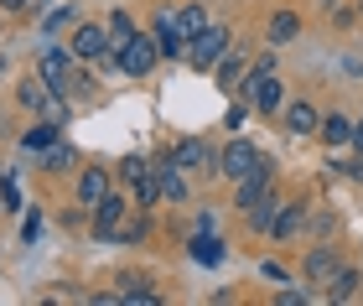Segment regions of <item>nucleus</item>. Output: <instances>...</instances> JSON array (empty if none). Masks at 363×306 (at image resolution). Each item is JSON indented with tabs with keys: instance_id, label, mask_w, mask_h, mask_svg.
<instances>
[{
	"instance_id": "nucleus-7",
	"label": "nucleus",
	"mask_w": 363,
	"mask_h": 306,
	"mask_svg": "<svg viewBox=\"0 0 363 306\" xmlns=\"http://www.w3.org/2000/svg\"><path fill=\"white\" fill-rule=\"evenodd\" d=\"M151 37H156V47H161V62H182V57H187V37L177 31V11L161 6V11L151 16Z\"/></svg>"
},
{
	"instance_id": "nucleus-5",
	"label": "nucleus",
	"mask_w": 363,
	"mask_h": 306,
	"mask_svg": "<svg viewBox=\"0 0 363 306\" xmlns=\"http://www.w3.org/2000/svg\"><path fill=\"white\" fill-rule=\"evenodd\" d=\"M68 47H73V57H78V62H99L104 52H114L109 26H104V21H73V31H68Z\"/></svg>"
},
{
	"instance_id": "nucleus-25",
	"label": "nucleus",
	"mask_w": 363,
	"mask_h": 306,
	"mask_svg": "<svg viewBox=\"0 0 363 306\" xmlns=\"http://www.w3.org/2000/svg\"><path fill=\"white\" fill-rule=\"evenodd\" d=\"M73 161H78V151L68 146V140H57V146L42 151V171H73Z\"/></svg>"
},
{
	"instance_id": "nucleus-34",
	"label": "nucleus",
	"mask_w": 363,
	"mask_h": 306,
	"mask_svg": "<svg viewBox=\"0 0 363 306\" xmlns=\"http://www.w3.org/2000/svg\"><path fill=\"white\" fill-rule=\"evenodd\" d=\"M342 73H353V78H363V57H342Z\"/></svg>"
},
{
	"instance_id": "nucleus-10",
	"label": "nucleus",
	"mask_w": 363,
	"mask_h": 306,
	"mask_svg": "<svg viewBox=\"0 0 363 306\" xmlns=\"http://www.w3.org/2000/svg\"><path fill=\"white\" fill-rule=\"evenodd\" d=\"M167 156L177 161L182 171H213V161H218V151H213L203 135H182V140H177V146H172Z\"/></svg>"
},
{
	"instance_id": "nucleus-30",
	"label": "nucleus",
	"mask_w": 363,
	"mask_h": 306,
	"mask_svg": "<svg viewBox=\"0 0 363 306\" xmlns=\"http://www.w3.org/2000/svg\"><path fill=\"white\" fill-rule=\"evenodd\" d=\"M37 234H42V213H26V223H21V239L31 244V239H37Z\"/></svg>"
},
{
	"instance_id": "nucleus-26",
	"label": "nucleus",
	"mask_w": 363,
	"mask_h": 306,
	"mask_svg": "<svg viewBox=\"0 0 363 306\" xmlns=\"http://www.w3.org/2000/svg\"><path fill=\"white\" fill-rule=\"evenodd\" d=\"M73 21H78V11L73 6H57L52 16L42 21V37H57V31H73Z\"/></svg>"
},
{
	"instance_id": "nucleus-8",
	"label": "nucleus",
	"mask_w": 363,
	"mask_h": 306,
	"mask_svg": "<svg viewBox=\"0 0 363 306\" xmlns=\"http://www.w3.org/2000/svg\"><path fill=\"white\" fill-rule=\"evenodd\" d=\"M337 244H327V239H317V244H311L306 249V260H301V280L306 285H327V280H333L337 276Z\"/></svg>"
},
{
	"instance_id": "nucleus-31",
	"label": "nucleus",
	"mask_w": 363,
	"mask_h": 306,
	"mask_svg": "<svg viewBox=\"0 0 363 306\" xmlns=\"http://www.w3.org/2000/svg\"><path fill=\"white\" fill-rule=\"evenodd\" d=\"M31 6H37V0H0V11H6V16H26Z\"/></svg>"
},
{
	"instance_id": "nucleus-27",
	"label": "nucleus",
	"mask_w": 363,
	"mask_h": 306,
	"mask_svg": "<svg viewBox=\"0 0 363 306\" xmlns=\"http://www.w3.org/2000/svg\"><path fill=\"white\" fill-rule=\"evenodd\" d=\"M244 120H250V99H239V94H234V104H228V115H223V125H228V130H239Z\"/></svg>"
},
{
	"instance_id": "nucleus-28",
	"label": "nucleus",
	"mask_w": 363,
	"mask_h": 306,
	"mask_svg": "<svg viewBox=\"0 0 363 306\" xmlns=\"http://www.w3.org/2000/svg\"><path fill=\"white\" fill-rule=\"evenodd\" d=\"M259 276H265V280H280V285H291V270H286V265H275V260H259Z\"/></svg>"
},
{
	"instance_id": "nucleus-4",
	"label": "nucleus",
	"mask_w": 363,
	"mask_h": 306,
	"mask_svg": "<svg viewBox=\"0 0 363 306\" xmlns=\"http://www.w3.org/2000/svg\"><path fill=\"white\" fill-rule=\"evenodd\" d=\"M130 208H135V198H125V192H109L94 208V244H114L120 239V223L130 218Z\"/></svg>"
},
{
	"instance_id": "nucleus-2",
	"label": "nucleus",
	"mask_w": 363,
	"mask_h": 306,
	"mask_svg": "<svg viewBox=\"0 0 363 306\" xmlns=\"http://www.w3.org/2000/svg\"><path fill=\"white\" fill-rule=\"evenodd\" d=\"M114 57H120V73L125 78H151L156 62H161V47L151 31H140V37H130L125 47H114Z\"/></svg>"
},
{
	"instance_id": "nucleus-37",
	"label": "nucleus",
	"mask_w": 363,
	"mask_h": 306,
	"mask_svg": "<svg viewBox=\"0 0 363 306\" xmlns=\"http://www.w3.org/2000/svg\"><path fill=\"white\" fill-rule=\"evenodd\" d=\"M358 16H363V0H358Z\"/></svg>"
},
{
	"instance_id": "nucleus-6",
	"label": "nucleus",
	"mask_w": 363,
	"mask_h": 306,
	"mask_svg": "<svg viewBox=\"0 0 363 306\" xmlns=\"http://www.w3.org/2000/svg\"><path fill=\"white\" fill-rule=\"evenodd\" d=\"M255 166H259V151H255V140L234 135V140H228V146L218 151V166H213V171H218L223 182H239V176H250Z\"/></svg>"
},
{
	"instance_id": "nucleus-33",
	"label": "nucleus",
	"mask_w": 363,
	"mask_h": 306,
	"mask_svg": "<svg viewBox=\"0 0 363 306\" xmlns=\"http://www.w3.org/2000/svg\"><path fill=\"white\" fill-rule=\"evenodd\" d=\"M192 229H218V218H213V208H203V213L192 218Z\"/></svg>"
},
{
	"instance_id": "nucleus-1",
	"label": "nucleus",
	"mask_w": 363,
	"mask_h": 306,
	"mask_svg": "<svg viewBox=\"0 0 363 306\" xmlns=\"http://www.w3.org/2000/svg\"><path fill=\"white\" fill-rule=\"evenodd\" d=\"M228 47H234V31H228L223 21H213V26L203 31V37H192V42H187V57H182V62H187L192 73H213V68H218V57L228 52Z\"/></svg>"
},
{
	"instance_id": "nucleus-12",
	"label": "nucleus",
	"mask_w": 363,
	"mask_h": 306,
	"mask_svg": "<svg viewBox=\"0 0 363 306\" xmlns=\"http://www.w3.org/2000/svg\"><path fill=\"white\" fill-rule=\"evenodd\" d=\"M187 254H192V265H223L228 260V244H223V234L218 229H192V239H187Z\"/></svg>"
},
{
	"instance_id": "nucleus-3",
	"label": "nucleus",
	"mask_w": 363,
	"mask_h": 306,
	"mask_svg": "<svg viewBox=\"0 0 363 306\" xmlns=\"http://www.w3.org/2000/svg\"><path fill=\"white\" fill-rule=\"evenodd\" d=\"M120 176H125V187H130V198H135V208H156V203H161L156 161H145V156H125V161H120Z\"/></svg>"
},
{
	"instance_id": "nucleus-20",
	"label": "nucleus",
	"mask_w": 363,
	"mask_h": 306,
	"mask_svg": "<svg viewBox=\"0 0 363 306\" xmlns=\"http://www.w3.org/2000/svg\"><path fill=\"white\" fill-rule=\"evenodd\" d=\"M358 285H363V270L337 265V276L327 280V301H353V296H358Z\"/></svg>"
},
{
	"instance_id": "nucleus-21",
	"label": "nucleus",
	"mask_w": 363,
	"mask_h": 306,
	"mask_svg": "<svg viewBox=\"0 0 363 306\" xmlns=\"http://www.w3.org/2000/svg\"><path fill=\"white\" fill-rule=\"evenodd\" d=\"M47 94H52V89H47V78H42V73H37V78H21V84H16V104L31 109V115H42Z\"/></svg>"
},
{
	"instance_id": "nucleus-18",
	"label": "nucleus",
	"mask_w": 363,
	"mask_h": 306,
	"mask_svg": "<svg viewBox=\"0 0 363 306\" xmlns=\"http://www.w3.org/2000/svg\"><path fill=\"white\" fill-rule=\"evenodd\" d=\"M301 229H306V208H301V203H286V208L275 213V229H270V239H275V244H286V239H296Z\"/></svg>"
},
{
	"instance_id": "nucleus-24",
	"label": "nucleus",
	"mask_w": 363,
	"mask_h": 306,
	"mask_svg": "<svg viewBox=\"0 0 363 306\" xmlns=\"http://www.w3.org/2000/svg\"><path fill=\"white\" fill-rule=\"evenodd\" d=\"M208 26H213V21H208V11H203V6H182V11H177V31H182L187 42H192V37H203Z\"/></svg>"
},
{
	"instance_id": "nucleus-36",
	"label": "nucleus",
	"mask_w": 363,
	"mask_h": 306,
	"mask_svg": "<svg viewBox=\"0 0 363 306\" xmlns=\"http://www.w3.org/2000/svg\"><path fill=\"white\" fill-rule=\"evenodd\" d=\"M37 6H52V0H37Z\"/></svg>"
},
{
	"instance_id": "nucleus-13",
	"label": "nucleus",
	"mask_w": 363,
	"mask_h": 306,
	"mask_svg": "<svg viewBox=\"0 0 363 306\" xmlns=\"http://www.w3.org/2000/svg\"><path fill=\"white\" fill-rule=\"evenodd\" d=\"M156 187H161V203H192V187H187V171L177 166V161H156Z\"/></svg>"
},
{
	"instance_id": "nucleus-11",
	"label": "nucleus",
	"mask_w": 363,
	"mask_h": 306,
	"mask_svg": "<svg viewBox=\"0 0 363 306\" xmlns=\"http://www.w3.org/2000/svg\"><path fill=\"white\" fill-rule=\"evenodd\" d=\"M109 192H114V176H109V166H99V161H94L89 171H78V182H73L78 208H99V203L109 198Z\"/></svg>"
},
{
	"instance_id": "nucleus-29",
	"label": "nucleus",
	"mask_w": 363,
	"mask_h": 306,
	"mask_svg": "<svg viewBox=\"0 0 363 306\" xmlns=\"http://www.w3.org/2000/svg\"><path fill=\"white\" fill-rule=\"evenodd\" d=\"M311 234H317V239H333V234H337V213H317V223H311Z\"/></svg>"
},
{
	"instance_id": "nucleus-22",
	"label": "nucleus",
	"mask_w": 363,
	"mask_h": 306,
	"mask_svg": "<svg viewBox=\"0 0 363 306\" xmlns=\"http://www.w3.org/2000/svg\"><path fill=\"white\" fill-rule=\"evenodd\" d=\"M104 26H109V42H114V47H125L130 37H140V21H135L125 6H114V11L104 16Z\"/></svg>"
},
{
	"instance_id": "nucleus-15",
	"label": "nucleus",
	"mask_w": 363,
	"mask_h": 306,
	"mask_svg": "<svg viewBox=\"0 0 363 306\" xmlns=\"http://www.w3.org/2000/svg\"><path fill=\"white\" fill-rule=\"evenodd\" d=\"M280 125H286L296 140H311V135L322 130V115H317V109H311L306 99H291L286 109H280Z\"/></svg>"
},
{
	"instance_id": "nucleus-14",
	"label": "nucleus",
	"mask_w": 363,
	"mask_h": 306,
	"mask_svg": "<svg viewBox=\"0 0 363 306\" xmlns=\"http://www.w3.org/2000/svg\"><path fill=\"white\" fill-rule=\"evenodd\" d=\"M244 78H250V57H244V52H239V47H228V52L218 57V68H213V84H218V89L228 94V99H234V94H239V84H244Z\"/></svg>"
},
{
	"instance_id": "nucleus-19",
	"label": "nucleus",
	"mask_w": 363,
	"mask_h": 306,
	"mask_svg": "<svg viewBox=\"0 0 363 306\" xmlns=\"http://www.w3.org/2000/svg\"><path fill=\"white\" fill-rule=\"evenodd\" d=\"M317 135H322V146H333V151L337 146H353V120L342 115V109H333V115H322V130Z\"/></svg>"
},
{
	"instance_id": "nucleus-35",
	"label": "nucleus",
	"mask_w": 363,
	"mask_h": 306,
	"mask_svg": "<svg viewBox=\"0 0 363 306\" xmlns=\"http://www.w3.org/2000/svg\"><path fill=\"white\" fill-rule=\"evenodd\" d=\"M353 146H358V156H363V120H353Z\"/></svg>"
},
{
	"instance_id": "nucleus-17",
	"label": "nucleus",
	"mask_w": 363,
	"mask_h": 306,
	"mask_svg": "<svg viewBox=\"0 0 363 306\" xmlns=\"http://www.w3.org/2000/svg\"><path fill=\"white\" fill-rule=\"evenodd\" d=\"M280 208H286V198H280V192L270 187V192H265V198H259L255 208H244V223H250L255 234H270V229H275V213H280Z\"/></svg>"
},
{
	"instance_id": "nucleus-9",
	"label": "nucleus",
	"mask_w": 363,
	"mask_h": 306,
	"mask_svg": "<svg viewBox=\"0 0 363 306\" xmlns=\"http://www.w3.org/2000/svg\"><path fill=\"white\" fill-rule=\"evenodd\" d=\"M270 182H275V166H270V156H259V166L234 182V208H239V213H244V208H255L270 192Z\"/></svg>"
},
{
	"instance_id": "nucleus-32",
	"label": "nucleus",
	"mask_w": 363,
	"mask_h": 306,
	"mask_svg": "<svg viewBox=\"0 0 363 306\" xmlns=\"http://www.w3.org/2000/svg\"><path fill=\"white\" fill-rule=\"evenodd\" d=\"M275 301H280V306H301V301H311V296H306V291H280Z\"/></svg>"
},
{
	"instance_id": "nucleus-23",
	"label": "nucleus",
	"mask_w": 363,
	"mask_h": 306,
	"mask_svg": "<svg viewBox=\"0 0 363 306\" xmlns=\"http://www.w3.org/2000/svg\"><path fill=\"white\" fill-rule=\"evenodd\" d=\"M57 140H62V125H52V120L37 115V125L21 135V146H26V151H47V146H57Z\"/></svg>"
},
{
	"instance_id": "nucleus-16",
	"label": "nucleus",
	"mask_w": 363,
	"mask_h": 306,
	"mask_svg": "<svg viewBox=\"0 0 363 306\" xmlns=\"http://www.w3.org/2000/svg\"><path fill=\"white\" fill-rule=\"evenodd\" d=\"M301 11H291V6H280L275 16H270V26H265V37H270V47H291L296 37H301Z\"/></svg>"
}]
</instances>
